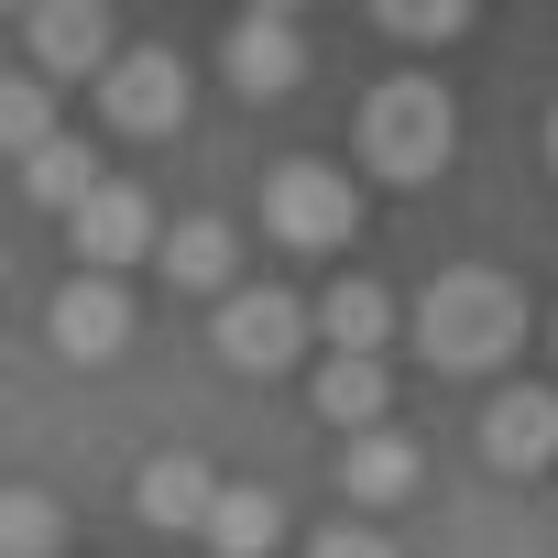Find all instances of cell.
<instances>
[{"instance_id":"obj_1","label":"cell","mask_w":558,"mask_h":558,"mask_svg":"<svg viewBox=\"0 0 558 558\" xmlns=\"http://www.w3.org/2000/svg\"><path fill=\"white\" fill-rule=\"evenodd\" d=\"M525 286L504 263H449L427 274V296H416V362L427 373H504L525 351Z\"/></svg>"},{"instance_id":"obj_2","label":"cell","mask_w":558,"mask_h":558,"mask_svg":"<svg viewBox=\"0 0 558 558\" xmlns=\"http://www.w3.org/2000/svg\"><path fill=\"white\" fill-rule=\"evenodd\" d=\"M351 154H362L373 186H427L460 154V99L438 77H373L362 110H351Z\"/></svg>"},{"instance_id":"obj_3","label":"cell","mask_w":558,"mask_h":558,"mask_svg":"<svg viewBox=\"0 0 558 558\" xmlns=\"http://www.w3.org/2000/svg\"><path fill=\"white\" fill-rule=\"evenodd\" d=\"M263 230L286 241V252H340L362 230V175L329 165V154H286L263 175Z\"/></svg>"},{"instance_id":"obj_4","label":"cell","mask_w":558,"mask_h":558,"mask_svg":"<svg viewBox=\"0 0 558 558\" xmlns=\"http://www.w3.org/2000/svg\"><path fill=\"white\" fill-rule=\"evenodd\" d=\"M307 329H318L307 296H286V286H230L219 318H208V351H219L230 373H286V362L307 351Z\"/></svg>"},{"instance_id":"obj_5","label":"cell","mask_w":558,"mask_h":558,"mask_svg":"<svg viewBox=\"0 0 558 558\" xmlns=\"http://www.w3.org/2000/svg\"><path fill=\"white\" fill-rule=\"evenodd\" d=\"M45 340H56V362H77V373H99V362L132 351V286H121V263H77V274H66L56 307H45Z\"/></svg>"},{"instance_id":"obj_6","label":"cell","mask_w":558,"mask_h":558,"mask_svg":"<svg viewBox=\"0 0 558 558\" xmlns=\"http://www.w3.org/2000/svg\"><path fill=\"white\" fill-rule=\"evenodd\" d=\"M88 88H99V121H110L121 143H165V132H186V66H175L165 45H121Z\"/></svg>"},{"instance_id":"obj_7","label":"cell","mask_w":558,"mask_h":558,"mask_svg":"<svg viewBox=\"0 0 558 558\" xmlns=\"http://www.w3.org/2000/svg\"><path fill=\"white\" fill-rule=\"evenodd\" d=\"M219 77L241 88V99H286L296 77H307V34H296V12H252L230 23V45H219Z\"/></svg>"},{"instance_id":"obj_8","label":"cell","mask_w":558,"mask_h":558,"mask_svg":"<svg viewBox=\"0 0 558 558\" xmlns=\"http://www.w3.org/2000/svg\"><path fill=\"white\" fill-rule=\"evenodd\" d=\"M23 45L45 77H99L121 56V23H110V0H34L23 12Z\"/></svg>"},{"instance_id":"obj_9","label":"cell","mask_w":558,"mask_h":558,"mask_svg":"<svg viewBox=\"0 0 558 558\" xmlns=\"http://www.w3.org/2000/svg\"><path fill=\"white\" fill-rule=\"evenodd\" d=\"M66 241H77V263H143V252H165V241H154V197L121 186V175H99V186L66 208Z\"/></svg>"},{"instance_id":"obj_10","label":"cell","mask_w":558,"mask_h":558,"mask_svg":"<svg viewBox=\"0 0 558 558\" xmlns=\"http://www.w3.org/2000/svg\"><path fill=\"white\" fill-rule=\"evenodd\" d=\"M482 460L493 471H547L558 460V384H504L482 405Z\"/></svg>"},{"instance_id":"obj_11","label":"cell","mask_w":558,"mask_h":558,"mask_svg":"<svg viewBox=\"0 0 558 558\" xmlns=\"http://www.w3.org/2000/svg\"><path fill=\"white\" fill-rule=\"evenodd\" d=\"M208 504H219V471H208L197 449H154V460L132 471V514H143V525H165V536H197V525H208Z\"/></svg>"},{"instance_id":"obj_12","label":"cell","mask_w":558,"mask_h":558,"mask_svg":"<svg viewBox=\"0 0 558 558\" xmlns=\"http://www.w3.org/2000/svg\"><path fill=\"white\" fill-rule=\"evenodd\" d=\"M307 395H318V416H329L340 438H351V427H384V416H395V373H384V351H329Z\"/></svg>"},{"instance_id":"obj_13","label":"cell","mask_w":558,"mask_h":558,"mask_svg":"<svg viewBox=\"0 0 558 558\" xmlns=\"http://www.w3.org/2000/svg\"><path fill=\"white\" fill-rule=\"evenodd\" d=\"M416 482H427L416 438H395V427H351V438H340V493H351V504H405Z\"/></svg>"},{"instance_id":"obj_14","label":"cell","mask_w":558,"mask_h":558,"mask_svg":"<svg viewBox=\"0 0 558 558\" xmlns=\"http://www.w3.org/2000/svg\"><path fill=\"white\" fill-rule=\"evenodd\" d=\"M154 263L175 274V296H230V286H241V230H230V219H175V241H165Z\"/></svg>"},{"instance_id":"obj_15","label":"cell","mask_w":558,"mask_h":558,"mask_svg":"<svg viewBox=\"0 0 558 558\" xmlns=\"http://www.w3.org/2000/svg\"><path fill=\"white\" fill-rule=\"evenodd\" d=\"M274 536H286V504H274L263 482H219V504H208L197 547H208V558H263Z\"/></svg>"},{"instance_id":"obj_16","label":"cell","mask_w":558,"mask_h":558,"mask_svg":"<svg viewBox=\"0 0 558 558\" xmlns=\"http://www.w3.org/2000/svg\"><path fill=\"white\" fill-rule=\"evenodd\" d=\"M318 329H329V351H384L395 340V296L373 286V274H340V286L318 296Z\"/></svg>"},{"instance_id":"obj_17","label":"cell","mask_w":558,"mask_h":558,"mask_svg":"<svg viewBox=\"0 0 558 558\" xmlns=\"http://www.w3.org/2000/svg\"><path fill=\"white\" fill-rule=\"evenodd\" d=\"M88 186H99V154H88L77 132H56V143L23 154V197H34V208H77Z\"/></svg>"},{"instance_id":"obj_18","label":"cell","mask_w":558,"mask_h":558,"mask_svg":"<svg viewBox=\"0 0 558 558\" xmlns=\"http://www.w3.org/2000/svg\"><path fill=\"white\" fill-rule=\"evenodd\" d=\"M0 558H66V504L34 493V482H12V493H0Z\"/></svg>"},{"instance_id":"obj_19","label":"cell","mask_w":558,"mask_h":558,"mask_svg":"<svg viewBox=\"0 0 558 558\" xmlns=\"http://www.w3.org/2000/svg\"><path fill=\"white\" fill-rule=\"evenodd\" d=\"M362 12H373V23L395 34V45H460L482 0H362Z\"/></svg>"},{"instance_id":"obj_20","label":"cell","mask_w":558,"mask_h":558,"mask_svg":"<svg viewBox=\"0 0 558 558\" xmlns=\"http://www.w3.org/2000/svg\"><path fill=\"white\" fill-rule=\"evenodd\" d=\"M0 143L12 154H34V143H56V77L34 66V77H12L0 88Z\"/></svg>"},{"instance_id":"obj_21","label":"cell","mask_w":558,"mask_h":558,"mask_svg":"<svg viewBox=\"0 0 558 558\" xmlns=\"http://www.w3.org/2000/svg\"><path fill=\"white\" fill-rule=\"evenodd\" d=\"M307 558H395V536H373V525H318Z\"/></svg>"},{"instance_id":"obj_22","label":"cell","mask_w":558,"mask_h":558,"mask_svg":"<svg viewBox=\"0 0 558 558\" xmlns=\"http://www.w3.org/2000/svg\"><path fill=\"white\" fill-rule=\"evenodd\" d=\"M547 175H558V99H547Z\"/></svg>"},{"instance_id":"obj_23","label":"cell","mask_w":558,"mask_h":558,"mask_svg":"<svg viewBox=\"0 0 558 558\" xmlns=\"http://www.w3.org/2000/svg\"><path fill=\"white\" fill-rule=\"evenodd\" d=\"M263 12H307V0H263Z\"/></svg>"},{"instance_id":"obj_24","label":"cell","mask_w":558,"mask_h":558,"mask_svg":"<svg viewBox=\"0 0 558 558\" xmlns=\"http://www.w3.org/2000/svg\"><path fill=\"white\" fill-rule=\"evenodd\" d=\"M547 351H558V307H547Z\"/></svg>"},{"instance_id":"obj_25","label":"cell","mask_w":558,"mask_h":558,"mask_svg":"<svg viewBox=\"0 0 558 558\" xmlns=\"http://www.w3.org/2000/svg\"><path fill=\"white\" fill-rule=\"evenodd\" d=\"M23 12H34V0H23Z\"/></svg>"}]
</instances>
